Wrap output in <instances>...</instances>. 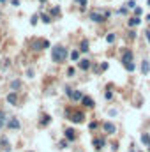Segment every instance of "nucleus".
Segmentation results:
<instances>
[{
    "instance_id": "6",
    "label": "nucleus",
    "mask_w": 150,
    "mask_h": 152,
    "mask_svg": "<svg viewBox=\"0 0 150 152\" xmlns=\"http://www.w3.org/2000/svg\"><path fill=\"white\" fill-rule=\"evenodd\" d=\"M69 97H71L73 101H81V99H83V94H81L79 90H71Z\"/></svg>"
},
{
    "instance_id": "18",
    "label": "nucleus",
    "mask_w": 150,
    "mask_h": 152,
    "mask_svg": "<svg viewBox=\"0 0 150 152\" xmlns=\"http://www.w3.org/2000/svg\"><path fill=\"white\" fill-rule=\"evenodd\" d=\"M49 120H51V119H49V115H44V117H43V120H41V126H48Z\"/></svg>"
},
{
    "instance_id": "24",
    "label": "nucleus",
    "mask_w": 150,
    "mask_h": 152,
    "mask_svg": "<svg viewBox=\"0 0 150 152\" xmlns=\"http://www.w3.org/2000/svg\"><path fill=\"white\" fill-rule=\"evenodd\" d=\"M141 13H143V11H141L139 7H136V9H134V14H136V16H139V14H141Z\"/></svg>"
},
{
    "instance_id": "11",
    "label": "nucleus",
    "mask_w": 150,
    "mask_h": 152,
    "mask_svg": "<svg viewBox=\"0 0 150 152\" xmlns=\"http://www.w3.org/2000/svg\"><path fill=\"white\" fill-rule=\"evenodd\" d=\"M81 103H83V104H85L87 108H92V106H94V101H92V97H88V96H83Z\"/></svg>"
},
{
    "instance_id": "33",
    "label": "nucleus",
    "mask_w": 150,
    "mask_h": 152,
    "mask_svg": "<svg viewBox=\"0 0 150 152\" xmlns=\"http://www.w3.org/2000/svg\"><path fill=\"white\" fill-rule=\"evenodd\" d=\"M0 119H4V113H2V111H0Z\"/></svg>"
},
{
    "instance_id": "32",
    "label": "nucleus",
    "mask_w": 150,
    "mask_h": 152,
    "mask_svg": "<svg viewBox=\"0 0 150 152\" xmlns=\"http://www.w3.org/2000/svg\"><path fill=\"white\" fill-rule=\"evenodd\" d=\"M147 39H148V43H150V32H147Z\"/></svg>"
},
{
    "instance_id": "26",
    "label": "nucleus",
    "mask_w": 150,
    "mask_h": 152,
    "mask_svg": "<svg viewBox=\"0 0 150 152\" xmlns=\"http://www.w3.org/2000/svg\"><path fill=\"white\" fill-rule=\"evenodd\" d=\"M58 13H60V9H58V7H55V9H53V11H51V14H55V16L58 14Z\"/></svg>"
},
{
    "instance_id": "10",
    "label": "nucleus",
    "mask_w": 150,
    "mask_h": 152,
    "mask_svg": "<svg viewBox=\"0 0 150 152\" xmlns=\"http://www.w3.org/2000/svg\"><path fill=\"white\" fill-rule=\"evenodd\" d=\"M7 103H9V104H16V103H18V96H16V92H11V94L7 96Z\"/></svg>"
},
{
    "instance_id": "9",
    "label": "nucleus",
    "mask_w": 150,
    "mask_h": 152,
    "mask_svg": "<svg viewBox=\"0 0 150 152\" xmlns=\"http://www.w3.org/2000/svg\"><path fill=\"white\" fill-rule=\"evenodd\" d=\"M7 127H9V129H18V127H19V120H18V119H11V120L7 122Z\"/></svg>"
},
{
    "instance_id": "22",
    "label": "nucleus",
    "mask_w": 150,
    "mask_h": 152,
    "mask_svg": "<svg viewBox=\"0 0 150 152\" xmlns=\"http://www.w3.org/2000/svg\"><path fill=\"white\" fill-rule=\"evenodd\" d=\"M125 5H127L129 9H133V7H134V5H136V2H134V0H129V2H127Z\"/></svg>"
},
{
    "instance_id": "7",
    "label": "nucleus",
    "mask_w": 150,
    "mask_h": 152,
    "mask_svg": "<svg viewBox=\"0 0 150 152\" xmlns=\"http://www.w3.org/2000/svg\"><path fill=\"white\" fill-rule=\"evenodd\" d=\"M35 50H44V48H49V43L48 41H35Z\"/></svg>"
},
{
    "instance_id": "1",
    "label": "nucleus",
    "mask_w": 150,
    "mask_h": 152,
    "mask_svg": "<svg viewBox=\"0 0 150 152\" xmlns=\"http://www.w3.org/2000/svg\"><path fill=\"white\" fill-rule=\"evenodd\" d=\"M65 57H67V50L64 48V46H55L53 50H51V59L53 62H64L65 60Z\"/></svg>"
},
{
    "instance_id": "35",
    "label": "nucleus",
    "mask_w": 150,
    "mask_h": 152,
    "mask_svg": "<svg viewBox=\"0 0 150 152\" xmlns=\"http://www.w3.org/2000/svg\"><path fill=\"white\" fill-rule=\"evenodd\" d=\"M41 2H46V0H41Z\"/></svg>"
},
{
    "instance_id": "31",
    "label": "nucleus",
    "mask_w": 150,
    "mask_h": 152,
    "mask_svg": "<svg viewBox=\"0 0 150 152\" xmlns=\"http://www.w3.org/2000/svg\"><path fill=\"white\" fill-rule=\"evenodd\" d=\"M4 120H5V119H0V127L4 126Z\"/></svg>"
},
{
    "instance_id": "30",
    "label": "nucleus",
    "mask_w": 150,
    "mask_h": 152,
    "mask_svg": "<svg viewBox=\"0 0 150 152\" xmlns=\"http://www.w3.org/2000/svg\"><path fill=\"white\" fill-rule=\"evenodd\" d=\"M76 2H78V4H81V5H83V7H85V5H87V0H76Z\"/></svg>"
},
{
    "instance_id": "14",
    "label": "nucleus",
    "mask_w": 150,
    "mask_h": 152,
    "mask_svg": "<svg viewBox=\"0 0 150 152\" xmlns=\"http://www.w3.org/2000/svg\"><path fill=\"white\" fill-rule=\"evenodd\" d=\"M139 23H141V20H139L138 16H134V18L129 20V27H136V25H139Z\"/></svg>"
},
{
    "instance_id": "12",
    "label": "nucleus",
    "mask_w": 150,
    "mask_h": 152,
    "mask_svg": "<svg viewBox=\"0 0 150 152\" xmlns=\"http://www.w3.org/2000/svg\"><path fill=\"white\" fill-rule=\"evenodd\" d=\"M148 71H150L148 60H143V62H141V73H143V74H148Z\"/></svg>"
},
{
    "instance_id": "34",
    "label": "nucleus",
    "mask_w": 150,
    "mask_h": 152,
    "mask_svg": "<svg viewBox=\"0 0 150 152\" xmlns=\"http://www.w3.org/2000/svg\"><path fill=\"white\" fill-rule=\"evenodd\" d=\"M147 20H148V21H150V14H148V16H147Z\"/></svg>"
},
{
    "instance_id": "17",
    "label": "nucleus",
    "mask_w": 150,
    "mask_h": 152,
    "mask_svg": "<svg viewBox=\"0 0 150 152\" xmlns=\"http://www.w3.org/2000/svg\"><path fill=\"white\" fill-rule=\"evenodd\" d=\"M115 39H117V37H115V34H108V35H106V41H108L109 44H111V43H115Z\"/></svg>"
},
{
    "instance_id": "19",
    "label": "nucleus",
    "mask_w": 150,
    "mask_h": 152,
    "mask_svg": "<svg viewBox=\"0 0 150 152\" xmlns=\"http://www.w3.org/2000/svg\"><path fill=\"white\" fill-rule=\"evenodd\" d=\"M81 51H88V41H81Z\"/></svg>"
},
{
    "instance_id": "21",
    "label": "nucleus",
    "mask_w": 150,
    "mask_h": 152,
    "mask_svg": "<svg viewBox=\"0 0 150 152\" xmlns=\"http://www.w3.org/2000/svg\"><path fill=\"white\" fill-rule=\"evenodd\" d=\"M71 59H73V60H78V59H79V53H78V51H73V53H71Z\"/></svg>"
},
{
    "instance_id": "23",
    "label": "nucleus",
    "mask_w": 150,
    "mask_h": 152,
    "mask_svg": "<svg viewBox=\"0 0 150 152\" xmlns=\"http://www.w3.org/2000/svg\"><path fill=\"white\" fill-rule=\"evenodd\" d=\"M43 21H44V23H49V21H51V20H49V16H46V14H43Z\"/></svg>"
},
{
    "instance_id": "29",
    "label": "nucleus",
    "mask_w": 150,
    "mask_h": 152,
    "mask_svg": "<svg viewBox=\"0 0 150 152\" xmlns=\"http://www.w3.org/2000/svg\"><path fill=\"white\" fill-rule=\"evenodd\" d=\"M67 147V141H60V149H65Z\"/></svg>"
},
{
    "instance_id": "15",
    "label": "nucleus",
    "mask_w": 150,
    "mask_h": 152,
    "mask_svg": "<svg viewBox=\"0 0 150 152\" xmlns=\"http://www.w3.org/2000/svg\"><path fill=\"white\" fill-rule=\"evenodd\" d=\"M65 136H67V140H74L76 135H74V131H73V129H67V131H65Z\"/></svg>"
},
{
    "instance_id": "20",
    "label": "nucleus",
    "mask_w": 150,
    "mask_h": 152,
    "mask_svg": "<svg viewBox=\"0 0 150 152\" xmlns=\"http://www.w3.org/2000/svg\"><path fill=\"white\" fill-rule=\"evenodd\" d=\"M11 89H13V90H16V89H19V81H18V80H14V81L11 83Z\"/></svg>"
},
{
    "instance_id": "5",
    "label": "nucleus",
    "mask_w": 150,
    "mask_h": 152,
    "mask_svg": "<svg viewBox=\"0 0 150 152\" xmlns=\"http://www.w3.org/2000/svg\"><path fill=\"white\" fill-rule=\"evenodd\" d=\"M122 62H124V65H129V64H133V51H125L124 53V57H122Z\"/></svg>"
},
{
    "instance_id": "16",
    "label": "nucleus",
    "mask_w": 150,
    "mask_h": 152,
    "mask_svg": "<svg viewBox=\"0 0 150 152\" xmlns=\"http://www.w3.org/2000/svg\"><path fill=\"white\" fill-rule=\"evenodd\" d=\"M141 141H143V143H147V145H150V135L143 133V135H141Z\"/></svg>"
},
{
    "instance_id": "25",
    "label": "nucleus",
    "mask_w": 150,
    "mask_h": 152,
    "mask_svg": "<svg viewBox=\"0 0 150 152\" xmlns=\"http://www.w3.org/2000/svg\"><path fill=\"white\" fill-rule=\"evenodd\" d=\"M104 97H106V99H111V97H113V94H111V92H106Z\"/></svg>"
},
{
    "instance_id": "37",
    "label": "nucleus",
    "mask_w": 150,
    "mask_h": 152,
    "mask_svg": "<svg viewBox=\"0 0 150 152\" xmlns=\"http://www.w3.org/2000/svg\"><path fill=\"white\" fill-rule=\"evenodd\" d=\"M28 152H32V150H28Z\"/></svg>"
},
{
    "instance_id": "8",
    "label": "nucleus",
    "mask_w": 150,
    "mask_h": 152,
    "mask_svg": "<svg viewBox=\"0 0 150 152\" xmlns=\"http://www.w3.org/2000/svg\"><path fill=\"white\" fill-rule=\"evenodd\" d=\"M94 147H95V150H101V149L104 147V140H103V138H95V140H94Z\"/></svg>"
},
{
    "instance_id": "3",
    "label": "nucleus",
    "mask_w": 150,
    "mask_h": 152,
    "mask_svg": "<svg viewBox=\"0 0 150 152\" xmlns=\"http://www.w3.org/2000/svg\"><path fill=\"white\" fill-rule=\"evenodd\" d=\"M90 20L92 21H95V23H101V21H104L106 20V14H101V13H90Z\"/></svg>"
},
{
    "instance_id": "4",
    "label": "nucleus",
    "mask_w": 150,
    "mask_h": 152,
    "mask_svg": "<svg viewBox=\"0 0 150 152\" xmlns=\"http://www.w3.org/2000/svg\"><path fill=\"white\" fill-rule=\"evenodd\" d=\"M103 127H104V131L108 133V135H115V131H117L115 124H111V122H104V124H103Z\"/></svg>"
},
{
    "instance_id": "13",
    "label": "nucleus",
    "mask_w": 150,
    "mask_h": 152,
    "mask_svg": "<svg viewBox=\"0 0 150 152\" xmlns=\"http://www.w3.org/2000/svg\"><path fill=\"white\" fill-rule=\"evenodd\" d=\"M79 67H81L83 71H87V69H90V60H87V59L79 60Z\"/></svg>"
},
{
    "instance_id": "27",
    "label": "nucleus",
    "mask_w": 150,
    "mask_h": 152,
    "mask_svg": "<svg viewBox=\"0 0 150 152\" xmlns=\"http://www.w3.org/2000/svg\"><path fill=\"white\" fill-rule=\"evenodd\" d=\"M67 74H69V76H74V69H73V67H69V71H67Z\"/></svg>"
},
{
    "instance_id": "36",
    "label": "nucleus",
    "mask_w": 150,
    "mask_h": 152,
    "mask_svg": "<svg viewBox=\"0 0 150 152\" xmlns=\"http://www.w3.org/2000/svg\"><path fill=\"white\" fill-rule=\"evenodd\" d=\"M148 5H150V0H148Z\"/></svg>"
},
{
    "instance_id": "2",
    "label": "nucleus",
    "mask_w": 150,
    "mask_h": 152,
    "mask_svg": "<svg viewBox=\"0 0 150 152\" xmlns=\"http://www.w3.org/2000/svg\"><path fill=\"white\" fill-rule=\"evenodd\" d=\"M67 117H71V120L74 122V124H79V122H83V119H85V115L81 111H74V113L67 111Z\"/></svg>"
},
{
    "instance_id": "28",
    "label": "nucleus",
    "mask_w": 150,
    "mask_h": 152,
    "mask_svg": "<svg viewBox=\"0 0 150 152\" xmlns=\"http://www.w3.org/2000/svg\"><path fill=\"white\" fill-rule=\"evenodd\" d=\"M30 23H32V25H35V23H37V16H34V18L30 20Z\"/></svg>"
}]
</instances>
